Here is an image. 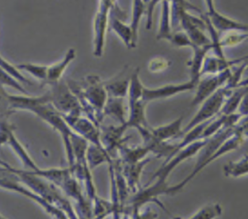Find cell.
Segmentation results:
<instances>
[{"label":"cell","mask_w":248,"mask_h":219,"mask_svg":"<svg viewBox=\"0 0 248 219\" xmlns=\"http://www.w3.org/2000/svg\"><path fill=\"white\" fill-rule=\"evenodd\" d=\"M232 89H228L227 87L223 86L220 89H218L215 93H213L211 96H209L207 99H205L202 103L195 116L190 120L186 128L184 129V133L189 131L190 129L194 128L195 126L203 123L205 121H208L212 118H214L216 115H218L223 106L231 94Z\"/></svg>","instance_id":"1"},{"label":"cell","mask_w":248,"mask_h":219,"mask_svg":"<svg viewBox=\"0 0 248 219\" xmlns=\"http://www.w3.org/2000/svg\"><path fill=\"white\" fill-rule=\"evenodd\" d=\"M206 140L207 139L199 140V141L187 145L186 147L180 149L179 151H177L170 160L165 161V163L162 165V167L153 174V176L151 177V181L154 179L155 180H167L170 173L176 168V166H178L184 160L194 156L195 154H197L199 151H201L202 149V147L206 143Z\"/></svg>","instance_id":"2"},{"label":"cell","mask_w":248,"mask_h":219,"mask_svg":"<svg viewBox=\"0 0 248 219\" xmlns=\"http://www.w3.org/2000/svg\"><path fill=\"white\" fill-rule=\"evenodd\" d=\"M232 75L231 69L215 75H206L205 78L200 79L197 85L195 97L192 101V106L202 104L205 99L215 93L218 89L225 86Z\"/></svg>","instance_id":"3"},{"label":"cell","mask_w":248,"mask_h":219,"mask_svg":"<svg viewBox=\"0 0 248 219\" xmlns=\"http://www.w3.org/2000/svg\"><path fill=\"white\" fill-rule=\"evenodd\" d=\"M205 3L207 8L206 18L217 31H221L224 33L229 31L248 32V23L234 20L229 16L222 15L215 9L213 0H205Z\"/></svg>","instance_id":"4"},{"label":"cell","mask_w":248,"mask_h":219,"mask_svg":"<svg viewBox=\"0 0 248 219\" xmlns=\"http://www.w3.org/2000/svg\"><path fill=\"white\" fill-rule=\"evenodd\" d=\"M197 87V84L192 80L187 82L181 83H172V84H166L156 88H146L143 87L142 90V99L145 103L150 101L159 100V99H166L171 96H174L178 93L185 92L192 90Z\"/></svg>","instance_id":"5"},{"label":"cell","mask_w":248,"mask_h":219,"mask_svg":"<svg viewBox=\"0 0 248 219\" xmlns=\"http://www.w3.org/2000/svg\"><path fill=\"white\" fill-rule=\"evenodd\" d=\"M182 116L173 120L170 123L159 126L157 128L151 129V141L148 145L150 148L152 145L158 142H168V141L178 137L182 131Z\"/></svg>","instance_id":"6"},{"label":"cell","mask_w":248,"mask_h":219,"mask_svg":"<svg viewBox=\"0 0 248 219\" xmlns=\"http://www.w3.org/2000/svg\"><path fill=\"white\" fill-rule=\"evenodd\" d=\"M76 56V51L74 48H70L68 49V51L66 52L65 56L63 59H61L60 61L51 64L48 66L47 68V78H46V81L48 83L51 84H55L59 81L60 78L62 77V75L64 74L66 68L68 67V65L74 60Z\"/></svg>","instance_id":"7"},{"label":"cell","mask_w":248,"mask_h":219,"mask_svg":"<svg viewBox=\"0 0 248 219\" xmlns=\"http://www.w3.org/2000/svg\"><path fill=\"white\" fill-rule=\"evenodd\" d=\"M247 90H248V86H238V87L232 89L231 94L227 98L220 113L229 115V114L237 112V110L241 103V100Z\"/></svg>","instance_id":"8"},{"label":"cell","mask_w":248,"mask_h":219,"mask_svg":"<svg viewBox=\"0 0 248 219\" xmlns=\"http://www.w3.org/2000/svg\"><path fill=\"white\" fill-rule=\"evenodd\" d=\"M223 172L228 177H241L248 174V155L242 156L237 161H232L224 165Z\"/></svg>","instance_id":"9"},{"label":"cell","mask_w":248,"mask_h":219,"mask_svg":"<svg viewBox=\"0 0 248 219\" xmlns=\"http://www.w3.org/2000/svg\"><path fill=\"white\" fill-rule=\"evenodd\" d=\"M222 210L220 203L206 204L188 219H215L222 214Z\"/></svg>","instance_id":"10"},{"label":"cell","mask_w":248,"mask_h":219,"mask_svg":"<svg viewBox=\"0 0 248 219\" xmlns=\"http://www.w3.org/2000/svg\"><path fill=\"white\" fill-rule=\"evenodd\" d=\"M108 156L107 155L106 151L103 148H101L100 145L94 144L90 146L87 151V162L89 168L94 169L99 164L107 161L108 159Z\"/></svg>","instance_id":"11"},{"label":"cell","mask_w":248,"mask_h":219,"mask_svg":"<svg viewBox=\"0 0 248 219\" xmlns=\"http://www.w3.org/2000/svg\"><path fill=\"white\" fill-rule=\"evenodd\" d=\"M19 70H23L30 75H32L34 78L46 81L47 78V68L48 66L46 65H39V64H33V63H22L16 66Z\"/></svg>","instance_id":"12"},{"label":"cell","mask_w":248,"mask_h":219,"mask_svg":"<svg viewBox=\"0 0 248 219\" xmlns=\"http://www.w3.org/2000/svg\"><path fill=\"white\" fill-rule=\"evenodd\" d=\"M248 39V32L243 31H229L225 32L223 37H220V46H235Z\"/></svg>","instance_id":"13"},{"label":"cell","mask_w":248,"mask_h":219,"mask_svg":"<svg viewBox=\"0 0 248 219\" xmlns=\"http://www.w3.org/2000/svg\"><path fill=\"white\" fill-rule=\"evenodd\" d=\"M120 99L122 98H114L113 100H110L108 103L107 110L108 114L113 115L115 118L120 120L122 124H127V122L124 120V109H123L122 101Z\"/></svg>","instance_id":"14"},{"label":"cell","mask_w":248,"mask_h":219,"mask_svg":"<svg viewBox=\"0 0 248 219\" xmlns=\"http://www.w3.org/2000/svg\"><path fill=\"white\" fill-rule=\"evenodd\" d=\"M1 65H2V70L5 71L7 74H9L10 76H12L14 78H16V80H18L19 82H24L27 84H31V82L25 78L23 77L19 72H18V68L16 66H13L12 64H10L9 62H7L4 58H2L1 61Z\"/></svg>","instance_id":"15"},{"label":"cell","mask_w":248,"mask_h":219,"mask_svg":"<svg viewBox=\"0 0 248 219\" xmlns=\"http://www.w3.org/2000/svg\"><path fill=\"white\" fill-rule=\"evenodd\" d=\"M170 66V61L163 57H155L148 63V70L152 73H158L166 70Z\"/></svg>","instance_id":"16"},{"label":"cell","mask_w":248,"mask_h":219,"mask_svg":"<svg viewBox=\"0 0 248 219\" xmlns=\"http://www.w3.org/2000/svg\"><path fill=\"white\" fill-rule=\"evenodd\" d=\"M169 39L173 45L177 47H195L194 43L186 33H176L173 36H170Z\"/></svg>","instance_id":"17"},{"label":"cell","mask_w":248,"mask_h":219,"mask_svg":"<svg viewBox=\"0 0 248 219\" xmlns=\"http://www.w3.org/2000/svg\"><path fill=\"white\" fill-rule=\"evenodd\" d=\"M1 82L2 85H7V86H11L24 94H28L27 91L23 88V86L20 85L19 81L16 80V78H14L12 76H10L9 74H7L5 71L2 70V76H1Z\"/></svg>","instance_id":"18"},{"label":"cell","mask_w":248,"mask_h":219,"mask_svg":"<svg viewBox=\"0 0 248 219\" xmlns=\"http://www.w3.org/2000/svg\"><path fill=\"white\" fill-rule=\"evenodd\" d=\"M236 128L241 133L243 138H248V116L242 117L236 125Z\"/></svg>","instance_id":"19"},{"label":"cell","mask_w":248,"mask_h":219,"mask_svg":"<svg viewBox=\"0 0 248 219\" xmlns=\"http://www.w3.org/2000/svg\"><path fill=\"white\" fill-rule=\"evenodd\" d=\"M238 86H248V78L242 79V80L240 81V83H239ZM238 86H237V87H238Z\"/></svg>","instance_id":"20"},{"label":"cell","mask_w":248,"mask_h":219,"mask_svg":"<svg viewBox=\"0 0 248 219\" xmlns=\"http://www.w3.org/2000/svg\"><path fill=\"white\" fill-rule=\"evenodd\" d=\"M173 219H181V218H180V217H174Z\"/></svg>","instance_id":"21"},{"label":"cell","mask_w":248,"mask_h":219,"mask_svg":"<svg viewBox=\"0 0 248 219\" xmlns=\"http://www.w3.org/2000/svg\"><path fill=\"white\" fill-rule=\"evenodd\" d=\"M2 219H4V218H3V217H2Z\"/></svg>","instance_id":"22"}]
</instances>
